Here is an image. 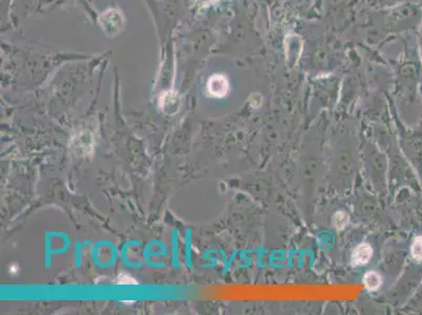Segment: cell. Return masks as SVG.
I'll use <instances>...</instances> for the list:
<instances>
[{
	"instance_id": "obj_4",
	"label": "cell",
	"mask_w": 422,
	"mask_h": 315,
	"mask_svg": "<svg viewBox=\"0 0 422 315\" xmlns=\"http://www.w3.org/2000/svg\"><path fill=\"white\" fill-rule=\"evenodd\" d=\"M410 252H412L413 258L416 260H422V236H418L414 240Z\"/></svg>"
},
{
	"instance_id": "obj_5",
	"label": "cell",
	"mask_w": 422,
	"mask_h": 315,
	"mask_svg": "<svg viewBox=\"0 0 422 315\" xmlns=\"http://www.w3.org/2000/svg\"><path fill=\"white\" fill-rule=\"evenodd\" d=\"M333 222H334V226L337 229H344L346 227V225L348 224V216L340 212H337L334 218H333Z\"/></svg>"
},
{
	"instance_id": "obj_3",
	"label": "cell",
	"mask_w": 422,
	"mask_h": 315,
	"mask_svg": "<svg viewBox=\"0 0 422 315\" xmlns=\"http://www.w3.org/2000/svg\"><path fill=\"white\" fill-rule=\"evenodd\" d=\"M382 282V276L376 271L368 272L364 278V286L368 290H370V291H376L377 289L380 288Z\"/></svg>"
},
{
	"instance_id": "obj_1",
	"label": "cell",
	"mask_w": 422,
	"mask_h": 315,
	"mask_svg": "<svg viewBox=\"0 0 422 315\" xmlns=\"http://www.w3.org/2000/svg\"><path fill=\"white\" fill-rule=\"evenodd\" d=\"M373 256V248L370 244L362 243L358 245L352 254V262L354 266H362L368 262Z\"/></svg>"
},
{
	"instance_id": "obj_2",
	"label": "cell",
	"mask_w": 422,
	"mask_h": 315,
	"mask_svg": "<svg viewBox=\"0 0 422 315\" xmlns=\"http://www.w3.org/2000/svg\"><path fill=\"white\" fill-rule=\"evenodd\" d=\"M208 92L210 94H212L214 97H224L228 92L229 86L228 81L225 77L216 75L211 78L208 82Z\"/></svg>"
}]
</instances>
